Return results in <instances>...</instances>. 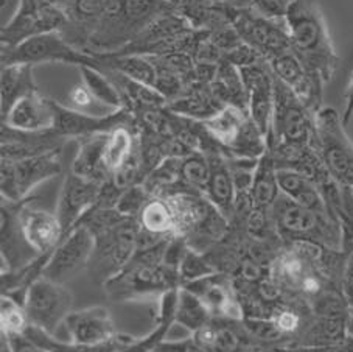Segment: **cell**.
I'll return each instance as SVG.
<instances>
[{"instance_id": "41", "label": "cell", "mask_w": 353, "mask_h": 352, "mask_svg": "<svg viewBox=\"0 0 353 352\" xmlns=\"http://www.w3.org/2000/svg\"><path fill=\"white\" fill-rule=\"evenodd\" d=\"M293 2L294 0H252L251 8L255 13L265 16L268 19L285 21Z\"/></svg>"}, {"instance_id": "28", "label": "cell", "mask_w": 353, "mask_h": 352, "mask_svg": "<svg viewBox=\"0 0 353 352\" xmlns=\"http://www.w3.org/2000/svg\"><path fill=\"white\" fill-rule=\"evenodd\" d=\"M108 133L89 136L78 141V151L70 172L84 179L95 181V183H106L109 173L103 162V148H105Z\"/></svg>"}, {"instance_id": "25", "label": "cell", "mask_w": 353, "mask_h": 352, "mask_svg": "<svg viewBox=\"0 0 353 352\" xmlns=\"http://www.w3.org/2000/svg\"><path fill=\"white\" fill-rule=\"evenodd\" d=\"M67 139L61 137L53 130L41 133H23L2 125V159L19 161L26 157L63 150Z\"/></svg>"}, {"instance_id": "5", "label": "cell", "mask_w": 353, "mask_h": 352, "mask_svg": "<svg viewBox=\"0 0 353 352\" xmlns=\"http://www.w3.org/2000/svg\"><path fill=\"white\" fill-rule=\"evenodd\" d=\"M268 148L310 147L314 142V113L274 77V113Z\"/></svg>"}, {"instance_id": "9", "label": "cell", "mask_w": 353, "mask_h": 352, "mask_svg": "<svg viewBox=\"0 0 353 352\" xmlns=\"http://www.w3.org/2000/svg\"><path fill=\"white\" fill-rule=\"evenodd\" d=\"M61 151L26 157L19 161H0V192L8 202H23L36 187L63 172Z\"/></svg>"}, {"instance_id": "47", "label": "cell", "mask_w": 353, "mask_h": 352, "mask_svg": "<svg viewBox=\"0 0 353 352\" xmlns=\"http://www.w3.org/2000/svg\"><path fill=\"white\" fill-rule=\"evenodd\" d=\"M347 332L353 338V302H349V315H347Z\"/></svg>"}, {"instance_id": "26", "label": "cell", "mask_w": 353, "mask_h": 352, "mask_svg": "<svg viewBox=\"0 0 353 352\" xmlns=\"http://www.w3.org/2000/svg\"><path fill=\"white\" fill-rule=\"evenodd\" d=\"M210 162V176L207 183L204 197L228 218L229 223L235 214V184L232 170L229 166L228 156L221 148L204 153Z\"/></svg>"}, {"instance_id": "43", "label": "cell", "mask_w": 353, "mask_h": 352, "mask_svg": "<svg viewBox=\"0 0 353 352\" xmlns=\"http://www.w3.org/2000/svg\"><path fill=\"white\" fill-rule=\"evenodd\" d=\"M176 7L182 3H214V5H224V7H230L235 10H245L251 8L252 0H170Z\"/></svg>"}, {"instance_id": "37", "label": "cell", "mask_w": 353, "mask_h": 352, "mask_svg": "<svg viewBox=\"0 0 353 352\" xmlns=\"http://www.w3.org/2000/svg\"><path fill=\"white\" fill-rule=\"evenodd\" d=\"M179 176L181 183L184 184L187 189L199 192L204 195L210 176L209 157H207L203 151H194V153L181 157Z\"/></svg>"}, {"instance_id": "14", "label": "cell", "mask_w": 353, "mask_h": 352, "mask_svg": "<svg viewBox=\"0 0 353 352\" xmlns=\"http://www.w3.org/2000/svg\"><path fill=\"white\" fill-rule=\"evenodd\" d=\"M54 113L53 131L69 141V139H84L95 135L109 133L121 125H136L134 115L128 109H119L108 115H89L81 113L80 109L67 108L61 103L52 100Z\"/></svg>"}, {"instance_id": "16", "label": "cell", "mask_w": 353, "mask_h": 352, "mask_svg": "<svg viewBox=\"0 0 353 352\" xmlns=\"http://www.w3.org/2000/svg\"><path fill=\"white\" fill-rule=\"evenodd\" d=\"M248 95V111L252 122L268 137L274 113V74L266 61L240 69Z\"/></svg>"}, {"instance_id": "20", "label": "cell", "mask_w": 353, "mask_h": 352, "mask_svg": "<svg viewBox=\"0 0 353 352\" xmlns=\"http://www.w3.org/2000/svg\"><path fill=\"white\" fill-rule=\"evenodd\" d=\"M22 202H8L2 198L0 209V253L3 268L16 270L32 262L39 256L26 240L19 222V209ZM42 256V254H41Z\"/></svg>"}, {"instance_id": "7", "label": "cell", "mask_w": 353, "mask_h": 352, "mask_svg": "<svg viewBox=\"0 0 353 352\" xmlns=\"http://www.w3.org/2000/svg\"><path fill=\"white\" fill-rule=\"evenodd\" d=\"M42 63H64L77 68L90 66L105 72L99 58L70 46L58 32L33 36L16 47H2V66Z\"/></svg>"}, {"instance_id": "13", "label": "cell", "mask_w": 353, "mask_h": 352, "mask_svg": "<svg viewBox=\"0 0 353 352\" xmlns=\"http://www.w3.org/2000/svg\"><path fill=\"white\" fill-rule=\"evenodd\" d=\"M232 26L241 41L252 47L266 63L291 48L285 21L268 19L255 13L252 8H245L239 10Z\"/></svg>"}, {"instance_id": "30", "label": "cell", "mask_w": 353, "mask_h": 352, "mask_svg": "<svg viewBox=\"0 0 353 352\" xmlns=\"http://www.w3.org/2000/svg\"><path fill=\"white\" fill-rule=\"evenodd\" d=\"M33 68L30 64H14L2 66V77H0V108H2V117L8 113V109L14 103L32 92L38 90Z\"/></svg>"}, {"instance_id": "10", "label": "cell", "mask_w": 353, "mask_h": 352, "mask_svg": "<svg viewBox=\"0 0 353 352\" xmlns=\"http://www.w3.org/2000/svg\"><path fill=\"white\" fill-rule=\"evenodd\" d=\"M74 296L63 284L53 282L47 277H39L28 289L23 307L27 311L30 326L38 327L48 335H54L67 315L72 312Z\"/></svg>"}, {"instance_id": "44", "label": "cell", "mask_w": 353, "mask_h": 352, "mask_svg": "<svg viewBox=\"0 0 353 352\" xmlns=\"http://www.w3.org/2000/svg\"><path fill=\"white\" fill-rule=\"evenodd\" d=\"M347 254L345 260V268H344V277H343V290L345 298L349 302H353V250H350Z\"/></svg>"}, {"instance_id": "12", "label": "cell", "mask_w": 353, "mask_h": 352, "mask_svg": "<svg viewBox=\"0 0 353 352\" xmlns=\"http://www.w3.org/2000/svg\"><path fill=\"white\" fill-rule=\"evenodd\" d=\"M95 250V235L84 224H78L64 235L50 254L44 268V277L65 285L83 270L89 268Z\"/></svg>"}, {"instance_id": "15", "label": "cell", "mask_w": 353, "mask_h": 352, "mask_svg": "<svg viewBox=\"0 0 353 352\" xmlns=\"http://www.w3.org/2000/svg\"><path fill=\"white\" fill-rule=\"evenodd\" d=\"M268 64L274 77L293 90L310 111L316 114L321 108H324L325 83L313 74L291 48L272 58Z\"/></svg>"}, {"instance_id": "33", "label": "cell", "mask_w": 353, "mask_h": 352, "mask_svg": "<svg viewBox=\"0 0 353 352\" xmlns=\"http://www.w3.org/2000/svg\"><path fill=\"white\" fill-rule=\"evenodd\" d=\"M97 58L100 59L105 70H115L131 78L132 81L154 88L157 69L150 57H145V55H109V57Z\"/></svg>"}, {"instance_id": "46", "label": "cell", "mask_w": 353, "mask_h": 352, "mask_svg": "<svg viewBox=\"0 0 353 352\" xmlns=\"http://www.w3.org/2000/svg\"><path fill=\"white\" fill-rule=\"evenodd\" d=\"M248 352H296V348L279 344H252Z\"/></svg>"}, {"instance_id": "22", "label": "cell", "mask_w": 353, "mask_h": 352, "mask_svg": "<svg viewBox=\"0 0 353 352\" xmlns=\"http://www.w3.org/2000/svg\"><path fill=\"white\" fill-rule=\"evenodd\" d=\"M34 198L22 202L19 209V222L26 240L39 254H52L61 240L64 239V229L59 218L53 212L34 208Z\"/></svg>"}, {"instance_id": "49", "label": "cell", "mask_w": 353, "mask_h": 352, "mask_svg": "<svg viewBox=\"0 0 353 352\" xmlns=\"http://www.w3.org/2000/svg\"><path fill=\"white\" fill-rule=\"evenodd\" d=\"M154 352H157V351H154Z\"/></svg>"}, {"instance_id": "34", "label": "cell", "mask_w": 353, "mask_h": 352, "mask_svg": "<svg viewBox=\"0 0 353 352\" xmlns=\"http://www.w3.org/2000/svg\"><path fill=\"white\" fill-rule=\"evenodd\" d=\"M137 222L140 229L150 234L176 235L173 209L163 197H151L139 212Z\"/></svg>"}, {"instance_id": "11", "label": "cell", "mask_w": 353, "mask_h": 352, "mask_svg": "<svg viewBox=\"0 0 353 352\" xmlns=\"http://www.w3.org/2000/svg\"><path fill=\"white\" fill-rule=\"evenodd\" d=\"M65 26V17L50 0H19L16 13L2 26V47H16L33 36L58 32Z\"/></svg>"}, {"instance_id": "27", "label": "cell", "mask_w": 353, "mask_h": 352, "mask_svg": "<svg viewBox=\"0 0 353 352\" xmlns=\"http://www.w3.org/2000/svg\"><path fill=\"white\" fill-rule=\"evenodd\" d=\"M349 338L345 318L319 317L312 313L301 332L297 333L293 348L324 349L344 343Z\"/></svg>"}, {"instance_id": "40", "label": "cell", "mask_w": 353, "mask_h": 352, "mask_svg": "<svg viewBox=\"0 0 353 352\" xmlns=\"http://www.w3.org/2000/svg\"><path fill=\"white\" fill-rule=\"evenodd\" d=\"M150 198L151 195L148 193V190L145 189L143 184H136L121 193V197L115 208H117L123 215L137 218L139 212L142 211L145 203H147Z\"/></svg>"}, {"instance_id": "39", "label": "cell", "mask_w": 353, "mask_h": 352, "mask_svg": "<svg viewBox=\"0 0 353 352\" xmlns=\"http://www.w3.org/2000/svg\"><path fill=\"white\" fill-rule=\"evenodd\" d=\"M178 271L182 279V285L216 273L215 266L210 264V260L207 259L205 254L193 250L190 246L187 248L184 256H182Z\"/></svg>"}, {"instance_id": "42", "label": "cell", "mask_w": 353, "mask_h": 352, "mask_svg": "<svg viewBox=\"0 0 353 352\" xmlns=\"http://www.w3.org/2000/svg\"><path fill=\"white\" fill-rule=\"evenodd\" d=\"M69 97H70V101H72V105H74V108L80 109V111L84 108H89L94 101L92 94L89 92V89L86 88V84L84 83L75 84V86L70 89Z\"/></svg>"}, {"instance_id": "6", "label": "cell", "mask_w": 353, "mask_h": 352, "mask_svg": "<svg viewBox=\"0 0 353 352\" xmlns=\"http://www.w3.org/2000/svg\"><path fill=\"white\" fill-rule=\"evenodd\" d=\"M313 145L328 175L338 184L353 189V142L336 109L324 106L314 114Z\"/></svg>"}, {"instance_id": "38", "label": "cell", "mask_w": 353, "mask_h": 352, "mask_svg": "<svg viewBox=\"0 0 353 352\" xmlns=\"http://www.w3.org/2000/svg\"><path fill=\"white\" fill-rule=\"evenodd\" d=\"M30 321L22 302L16 301L11 296L2 295V298H0V329H2V335L8 337L26 333Z\"/></svg>"}, {"instance_id": "29", "label": "cell", "mask_w": 353, "mask_h": 352, "mask_svg": "<svg viewBox=\"0 0 353 352\" xmlns=\"http://www.w3.org/2000/svg\"><path fill=\"white\" fill-rule=\"evenodd\" d=\"M277 181L282 195L293 199L294 203L303 206V208L330 215L318 186L312 179H308L307 176L294 172V170L280 168L277 170Z\"/></svg>"}, {"instance_id": "19", "label": "cell", "mask_w": 353, "mask_h": 352, "mask_svg": "<svg viewBox=\"0 0 353 352\" xmlns=\"http://www.w3.org/2000/svg\"><path fill=\"white\" fill-rule=\"evenodd\" d=\"M101 186L72 172L67 173L54 212L64 229V235L69 234L99 202Z\"/></svg>"}, {"instance_id": "18", "label": "cell", "mask_w": 353, "mask_h": 352, "mask_svg": "<svg viewBox=\"0 0 353 352\" xmlns=\"http://www.w3.org/2000/svg\"><path fill=\"white\" fill-rule=\"evenodd\" d=\"M65 17L61 36L70 46L86 52L105 11V0H50Z\"/></svg>"}, {"instance_id": "1", "label": "cell", "mask_w": 353, "mask_h": 352, "mask_svg": "<svg viewBox=\"0 0 353 352\" xmlns=\"http://www.w3.org/2000/svg\"><path fill=\"white\" fill-rule=\"evenodd\" d=\"M176 10L170 0H105V11L86 53L94 57L119 53L156 19Z\"/></svg>"}, {"instance_id": "24", "label": "cell", "mask_w": 353, "mask_h": 352, "mask_svg": "<svg viewBox=\"0 0 353 352\" xmlns=\"http://www.w3.org/2000/svg\"><path fill=\"white\" fill-rule=\"evenodd\" d=\"M2 125L23 133L53 130L54 113L52 99L41 95L39 90L22 97L3 115Z\"/></svg>"}, {"instance_id": "45", "label": "cell", "mask_w": 353, "mask_h": 352, "mask_svg": "<svg viewBox=\"0 0 353 352\" xmlns=\"http://www.w3.org/2000/svg\"><path fill=\"white\" fill-rule=\"evenodd\" d=\"M341 117H343V122L345 126L349 125L350 120L353 119V74L344 90V111Z\"/></svg>"}, {"instance_id": "4", "label": "cell", "mask_w": 353, "mask_h": 352, "mask_svg": "<svg viewBox=\"0 0 353 352\" xmlns=\"http://www.w3.org/2000/svg\"><path fill=\"white\" fill-rule=\"evenodd\" d=\"M109 300L117 302H136L161 300L168 291L182 287L179 271L165 264L130 262L101 285Z\"/></svg>"}, {"instance_id": "48", "label": "cell", "mask_w": 353, "mask_h": 352, "mask_svg": "<svg viewBox=\"0 0 353 352\" xmlns=\"http://www.w3.org/2000/svg\"><path fill=\"white\" fill-rule=\"evenodd\" d=\"M296 352H328L327 348L324 349H305V348H296Z\"/></svg>"}, {"instance_id": "36", "label": "cell", "mask_w": 353, "mask_h": 352, "mask_svg": "<svg viewBox=\"0 0 353 352\" xmlns=\"http://www.w3.org/2000/svg\"><path fill=\"white\" fill-rule=\"evenodd\" d=\"M80 72L83 83L86 84L89 92L92 94L94 100L109 106L112 111L125 109L123 95L105 72L90 68V66H83V68H80Z\"/></svg>"}, {"instance_id": "17", "label": "cell", "mask_w": 353, "mask_h": 352, "mask_svg": "<svg viewBox=\"0 0 353 352\" xmlns=\"http://www.w3.org/2000/svg\"><path fill=\"white\" fill-rule=\"evenodd\" d=\"M182 287L190 290L203 301L212 318L243 320V311L232 277L226 273L216 271L214 275L187 282Z\"/></svg>"}, {"instance_id": "35", "label": "cell", "mask_w": 353, "mask_h": 352, "mask_svg": "<svg viewBox=\"0 0 353 352\" xmlns=\"http://www.w3.org/2000/svg\"><path fill=\"white\" fill-rule=\"evenodd\" d=\"M212 320V315L207 311L196 295L190 290L181 287L178 290V298H176L174 307V324H179L190 333L199 331Z\"/></svg>"}, {"instance_id": "31", "label": "cell", "mask_w": 353, "mask_h": 352, "mask_svg": "<svg viewBox=\"0 0 353 352\" xmlns=\"http://www.w3.org/2000/svg\"><path fill=\"white\" fill-rule=\"evenodd\" d=\"M251 204L254 209L271 211L280 197V187L277 181V167L270 151L260 157L255 168L252 187H251Z\"/></svg>"}, {"instance_id": "21", "label": "cell", "mask_w": 353, "mask_h": 352, "mask_svg": "<svg viewBox=\"0 0 353 352\" xmlns=\"http://www.w3.org/2000/svg\"><path fill=\"white\" fill-rule=\"evenodd\" d=\"M70 342L84 346L105 344L117 338L120 332L115 327L112 313L108 307L94 306L81 311H72L64 321Z\"/></svg>"}, {"instance_id": "32", "label": "cell", "mask_w": 353, "mask_h": 352, "mask_svg": "<svg viewBox=\"0 0 353 352\" xmlns=\"http://www.w3.org/2000/svg\"><path fill=\"white\" fill-rule=\"evenodd\" d=\"M139 145L137 126L121 125L108 133L105 148H103V162L109 173V178L130 159Z\"/></svg>"}, {"instance_id": "23", "label": "cell", "mask_w": 353, "mask_h": 352, "mask_svg": "<svg viewBox=\"0 0 353 352\" xmlns=\"http://www.w3.org/2000/svg\"><path fill=\"white\" fill-rule=\"evenodd\" d=\"M192 335L203 352H248L254 344L243 320L212 318Z\"/></svg>"}, {"instance_id": "3", "label": "cell", "mask_w": 353, "mask_h": 352, "mask_svg": "<svg viewBox=\"0 0 353 352\" xmlns=\"http://www.w3.org/2000/svg\"><path fill=\"white\" fill-rule=\"evenodd\" d=\"M271 218L283 244L312 242L343 250V233L330 215L303 208L282 193L271 208Z\"/></svg>"}, {"instance_id": "8", "label": "cell", "mask_w": 353, "mask_h": 352, "mask_svg": "<svg viewBox=\"0 0 353 352\" xmlns=\"http://www.w3.org/2000/svg\"><path fill=\"white\" fill-rule=\"evenodd\" d=\"M140 226L136 217H126L111 229L95 235V250L89 273L97 284H105L131 262Z\"/></svg>"}, {"instance_id": "2", "label": "cell", "mask_w": 353, "mask_h": 352, "mask_svg": "<svg viewBox=\"0 0 353 352\" xmlns=\"http://www.w3.org/2000/svg\"><path fill=\"white\" fill-rule=\"evenodd\" d=\"M291 50L325 84L333 80L339 66L327 23L316 0H294L287 17Z\"/></svg>"}]
</instances>
